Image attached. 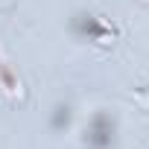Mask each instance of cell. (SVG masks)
Returning <instances> with one entry per match:
<instances>
[{
  "instance_id": "6da1fadb",
  "label": "cell",
  "mask_w": 149,
  "mask_h": 149,
  "mask_svg": "<svg viewBox=\"0 0 149 149\" xmlns=\"http://www.w3.org/2000/svg\"><path fill=\"white\" fill-rule=\"evenodd\" d=\"M85 140H88V146L91 149H108L111 146V140H114V120L108 117V114H94L91 117V123H88V129H85Z\"/></svg>"
},
{
  "instance_id": "7a4b0ae2",
  "label": "cell",
  "mask_w": 149,
  "mask_h": 149,
  "mask_svg": "<svg viewBox=\"0 0 149 149\" xmlns=\"http://www.w3.org/2000/svg\"><path fill=\"white\" fill-rule=\"evenodd\" d=\"M0 85H3L6 91H15L18 88V79H15V73L3 64V58H0Z\"/></svg>"
}]
</instances>
